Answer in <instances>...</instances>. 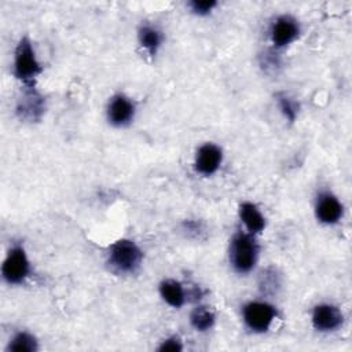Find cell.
<instances>
[{
    "instance_id": "1",
    "label": "cell",
    "mask_w": 352,
    "mask_h": 352,
    "mask_svg": "<svg viewBox=\"0 0 352 352\" xmlns=\"http://www.w3.org/2000/svg\"><path fill=\"white\" fill-rule=\"evenodd\" d=\"M260 246L256 235L248 231H236L228 246V261L234 272L239 275L250 274L258 261Z\"/></svg>"
},
{
    "instance_id": "2",
    "label": "cell",
    "mask_w": 352,
    "mask_h": 352,
    "mask_svg": "<svg viewBox=\"0 0 352 352\" xmlns=\"http://www.w3.org/2000/svg\"><path fill=\"white\" fill-rule=\"evenodd\" d=\"M106 263L117 274L132 275L142 267L143 250L135 241L121 238L109 246Z\"/></svg>"
},
{
    "instance_id": "3",
    "label": "cell",
    "mask_w": 352,
    "mask_h": 352,
    "mask_svg": "<svg viewBox=\"0 0 352 352\" xmlns=\"http://www.w3.org/2000/svg\"><path fill=\"white\" fill-rule=\"evenodd\" d=\"M41 72L43 66L37 59L32 40L28 36L21 37L14 51L12 76L23 85H33Z\"/></svg>"
},
{
    "instance_id": "4",
    "label": "cell",
    "mask_w": 352,
    "mask_h": 352,
    "mask_svg": "<svg viewBox=\"0 0 352 352\" xmlns=\"http://www.w3.org/2000/svg\"><path fill=\"white\" fill-rule=\"evenodd\" d=\"M32 272V264L28 253L21 243H14L1 264V278L6 283L15 286L22 285Z\"/></svg>"
},
{
    "instance_id": "5",
    "label": "cell",
    "mask_w": 352,
    "mask_h": 352,
    "mask_svg": "<svg viewBox=\"0 0 352 352\" xmlns=\"http://www.w3.org/2000/svg\"><path fill=\"white\" fill-rule=\"evenodd\" d=\"M278 318V309L268 301L253 300L242 307V320L252 333H267Z\"/></svg>"
},
{
    "instance_id": "6",
    "label": "cell",
    "mask_w": 352,
    "mask_h": 352,
    "mask_svg": "<svg viewBox=\"0 0 352 352\" xmlns=\"http://www.w3.org/2000/svg\"><path fill=\"white\" fill-rule=\"evenodd\" d=\"M315 217L320 224L334 226L344 216V205L336 194L329 190L319 191L314 204Z\"/></svg>"
},
{
    "instance_id": "7",
    "label": "cell",
    "mask_w": 352,
    "mask_h": 352,
    "mask_svg": "<svg viewBox=\"0 0 352 352\" xmlns=\"http://www.w3.org/2000/svg\"><path fill=\"white\" fill-rule=\"evenodd\" d=\"M301 33L300 22L289 15H278L270 26V40L275 48H285L294 43Z\"/></svg>"
},
{
    "instance_id": "8",
    "label": "cell",
    "mask_w": 352,
    "mask_h": 352,
    "mask_svg": "<svg viewBox=\"0 0 352 352\" xmlns=\"http://www.w3.org/2000/svg\"><path fill=\"white\" fill-rule=\"evenodd\" d=\"M136 114V103L125 94H116L109 99L106 118L116 128L128 126Z\"/></svg>"
},
{
    "instance_id": "9",
    "label": "cell",
    "mask_w": 352,
    "mask_h": 352,
    "mask_svg": "<svg viewBox=\"0 0 352 352\" xmlns=\"http://www.w3.org/2000/svg\"><path fill=\"white\" fill-rule=\"evenodd\" d=\"M22 95L16 100V116L28 122H36L41 120L45 111L44 98L34 89L33 85H23Z\"/></svg>"
},
{
    "instance_id": "10",
    "label": "cell",
    "mask_w": 352,
    "mask_h": 352,
    "mask_svg": "<svg viewBox=\"0 0 352 352\" xmlns=\"http://www.w3.org/2000/svg\"><path fill=\"white\" fill-rule=\"evenodd\" d=\"M311 323L316 331L331 333L342 326L344 314L331 302H319L312 309Z\"/></svg>"
},
{
    "instance_id": "11",
    "label": "cell",
    "mask_w": 352,
    "mask_h": 352,
    "mask_svg": "<svg viewBox=\"0 0 352 352\" xmlns=\"http://www.w3.org/2000/svg\"><path fill=\"white\" fill-rule=\"evenodd\" d=\"M223 164V150L220 146L206 142L201 144L194 155V169L198 175L212 176L214 175Z\"/></svg>"
},
{
    "instance_id": "12",
    "label": "cell",
    "mask_w": 352,
    "mask_h": 352,
    "mask_svg": "<svg viewBox=\"0 0 352 352\" xmlns=\"http://www.w3.org/2000/svg\"><path fill=\"white\" fill-rule=\"evenodd\" d=\"M238 217L242 221V224L245 226L246 231L253 235L261 234L267 227L265 216L263 214L260 208L250 201H243L239 204Z\"/></svg>"
},
{
    "instance_id": "13",
    "label": "cell",
    "mask_w": 352,
    "mask_h": 352,
    "mask_svg": "<svg viewBox=\"0 0 352 352\" xmlns=\"http://www.w3.org/2000/svg\"><path fill=\"white\" fill-rule=\"evenodd\" d=\"M161 298L172 308H182L186 304L187 293L184 286L176 279H164L158 286Z\"/></svg>"
},
{
    "instance_id": "14",
    "label": "cell",
    "mask_w": 352,
    "mask_h": 352,
    "mask_svg": "<svg viewBox=\"0 0 352 352\" xmlns=\"http://www.w3.org/2000/svg\"><path fill=\"white\" fill-rule=\"evenodd\" d=\"M138 41L144 52L150 56H155L164 43V34L157 26L144 23L138 29Z\"/></svg>"
},
{
    "instance_id": "15",
    "label": "cell",
    "mask_w": 352,
    "mask_h": 352,
    "mask_svg": "<svg viewBox=\"0 0 352 352\" xmlns=\"http://www.w3.org/2000/svg\"><path fill=\"white\" fill-rule=\"evenodd\" d=\"M190 324L194 330L204 333L209 331L216 323V314L208 305H197L190 312Z\"/></svg>"
},
{
    "instance_id": "16",
    "label": "cell",
    "mask_w": 352,
    "mask_h": 352,
    "mask_svg": "<svg viewBox=\"0 0 352 352\" xmlns=\"http://www.w3.org/2000/svg\"><path fill=\"white\" fill-rule=\"evenodd\" d=\"M6 349L8 352H36L38 351V340L34 334L21 330L10 338Z\"/></svg>"
},
{
    "instance_id": "17",
    "label": "cell",
    "mask_w": 352,
    "mask_h": 352,
    "mask_svg": "<svg viewBox=\"0 0 352 352\" xmlns=\"http://www.w3.org/2000/svg\"><path fill=\"white\" fill-rule=\"evenodd\" d=\"M275 98H276V103H278V107H279L282 116L289 122H294L297 116H298V111H300L298 102L294 98H292L290 95L285 94V92L276 94Z\"/></svg>"
},
{
    "instance_id": "18",
    "label": "cell",
    "mask_w": 352,
    "mask_h": 352,
    "mask_svg": "<svg viewBox=\"0 0 352 352\" xmlns=\"http://www.w3.org/2000/svg\"><path fill=\"white\" fill-rule=\"evenodd\" d=\"M217 7L216 0H191L188 3V8L194 15L206 16L212 14V11Z\"/></svg>"
},
{
    "instance_id": "19",
    "label": "cell",
    "mask_w": 352,
    "mask_h": 352,
    "mask_svg": "<svg viewBox=\"0 0 352 352\" xmlns=\"http://www.w3.org/2000/svg\"><path fill=\"white\" fill-rule=\"evenodd\" d=\"M183 348H184L183 341L177 336H170L161 341L157 351H160V352H180V351H183Z\"/></svg>"
},
{
    "instance_id": "20",
    "label": "cell",
    "mask_w": 352,
    "mask_h": 352,
    "mask_svg": "<svg viewBox=\"0 0 352 352\" xmlns=\"http://www.w3.org/2000/svg\"><path fill=\"white\" fill-rule=\"evenodd\" d=\"M268 283H270V282H268V280H264V282H263V283H261V286H263V287H264V286H267V285H268ZM271 285H272V287H274V286H275V287H276V286H278V282H272V283H271Z\"/></svg>"
}]
</instances>
